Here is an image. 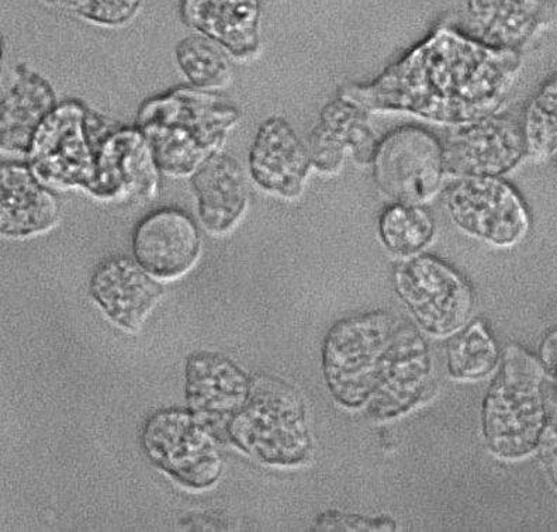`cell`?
Segmentation results:
<instances>
[{"label": "cell", "mask_w": 557, "mask_h": 532, "mask_svg": "<svg viewBox=\"0 0 557 532\" xmlns=\"http://www.w3.org/2000/svg\"><path fill=\"white\" fill-rule=\"evenodd\" d=\"M521 64L518 51L440 27L372 84L350 85L339 95L368 113H408L462 126L502 110Z\"/></svg>", "instance_id": "1"}, {"label": "cell", "mask_w": 557, "mask_h": 532, "mask_svg": "<svg viewBox=\"0 0 557 532\" xmlns=\"http://www.w3.org/2000/svg\"><path fill=\"white\" fill-rule=\"evenodd\" d=\"M323 369L345 407H371L379 419L405 413L426 391L430 358L416 330L384 313L341 321L326 335Z\"/></svg>", "instance_id": "2"}, {"label": "cell", "mask_w": 557, "mask_h": 532, "mask_svg": "<svg viewBox=\"0 0 557 532\" xmlns=\"http://www.w3.org/2000/svg\"><path fill=\"white\" fill-rule=\"evenodd\" d=\"M225 434L244 454L273 467L305 463L313 449L305 401L275 376L252 378L248 400Z\"/></svg>", "instance_id": "3"}, {"label": "cell", "mask_w": 557, "mask_h": 532, "mask_svg": "<svg viewBox=\"0 0 557 532\" xmlns=\"http://www.w3.org/2000/svg\"><path fill=\"white\" fill-rule=\"evenodd\" d=\"M542 378L534 357L521 348H508L483 406L484 438L498 458L520 459L540 445L546 421Z\"/></svg>", "instance_id": "4"}, {"label": "cell", "mask_w": 557, "mask_h": 532, "mask_svg": "<svg viewBox=\"0 0 557 532\" xmlns=\"http://www.w3.org/2000/svg\"><path fill=\"white\" fill-rule=\"evenodd\" d=\"M141 445L156 467L194 491L213 487L223 474L219 434L190 409L166 407L148 417Z\"/></svg>", "instance_id": "5"}, {"label": "cell", "mask_w": 557, "mask_h": 532, "mask_svg": "<svg viewBox=\"0 0 557 532\" xmlns=\"http://www.w3.org/2000/svg\"><path fill=\"white\" fill-rule=\"evenodd\" d=\"M373 175L395 203L422 206L438 194L446 174L444 146L416 126L396 128L377 144Z\"/></svg>", "instance_id": "6"}, {"label": "cell", "mask_w": 557, "mask_h": 532, "mask_svg": "<svg viewBox=\"0 0 557 532\" xmlns=\"http://www.w3.org/2000/svg\"><path fill=\"white\" fill-rule=\"evenodd\" d=\"M445 205L463 233L492 246H516L530 230V213L521 196L499 177H458L446 189Z\"/></svg>", "instance_id": "7"}, {"label": "cell", "mask_w": 557, "mask_h": 532, "mask_svg": "<svg viewBox=\"0 0 557 532\" xmlns=\"http://www.w3.org/2000/svg\"><path fill=\"white\" fill-rule=\"evenodd\" d=\"M396 289L426 333L446 337L468 323L473 294L448 263L430 256L408 257L396 268Z\"/></svg>", "instance_id": "8"}, {"label": "cell", "mask_w": 557, "mask_h": 532, "mask_svg": "<svg viewBox=\"0 0 557 532\" xmlns=\"http://www.w3.org/2000/svg\"><path fill=\"white\" fill-rule=\"evenodd\" d=\"M175 109L172 108L170 100H161L157 107L162 109L165 114H162V124L160 123H144L143 126L147 128L148 138H150L151 146L153 147V157H156L157 164L160 165L162 171L170 175H185L195 171L196 165L199 164L206 154V151L211 147L210 144L201 140L200 137L206 138L213 144L219 143L213 138L206 137L203 134H198V131L218 134L223 136V132L208 131L209 124H224L230 126L237 119V112L230 107H223L218 112L209 114L205 117L206 113L218 107L219 103L211 102L206 108L203 113L198 116V110L203 104L205 99H198L194 94H177L172 96Z\"/></svg>", "instance_id": "9"}, {"label": "cell", "mask_w": 557, "mask_h": 532, "mask_svg": "<svg viewBox=\"0 0 557 532\" xmlns=\"http://www.w3.org/2000/svg\"><path fill=\"white\" fill-rule=\"evenodd\" d=\"M442 146L446 174L458 177H499L527 156L521 124L497 114L456 126Z\"/></svg>", "instance_id": "10"}, {"label": "cell", "mask_w": 557, "mask_h": 532, "mask_svg": "<svg viewBox=\"0 0 557 532\" xmlns=\"http://www.w3.org/2000/svg\"><path fill=\"white\" fill-rule=\"evenodd\" d=\"M252 378L224 355L198 351L187 358L185 397L187 409L219 433L247 403Z\"/></svg>", "instance_id": "11"}, {"label": "cell", "mask_w": 557, "mask_h": 532, "mask_svg": "<svg viewBox=\"0 0 557 532\" xmlns=\"http://www.w3.org/2000/svg\"><path fill=\"white\" fill-rule=\"evenodd\" d=\"M90 295L114 324L137 333L161 300L163 286L137 260L116 256L96 267Z\"/></svg>", "instance_id": "12"}, {"label": "cell", "mask_w": 557, "mask_h": 532, "mask_svg": "<svg viewBox=\"0 0 557 532\" xmlns=\"http://www.w3.org/2000/svg\"><path fill=\"white\" fill-rule=\"evenodd\" d=\"M198 225L184 212L162 209L147 215L133 237L136 260L158 280H176L198 261Z\"/></svg>", "instance_id": "13"}, {"label": "cell", "mask_w": 557, "mask_h": 532, "mask_svg": "<svg viewBox=\"0 0 557 532\" xmlns=\"http://www.w3.org/2000/svg\"><path fill=\"white\" fill-rule=\"evenodd\" d=\"M249 166L257 184L269 194L296 199L305 190L310 175L309 148L302 144L289 122L271 117L262 124L252 144Z\"/></svg>", "instance_id": "14"}, {"label": "cell", "mask_w": 557, "mask_h": 532, "mask_svg": "<svg viewBox=\"0 0 557 532\" xmlns=\"http://www.w3.org/2000/svg\"><path fill=\"white\" fill-rule=\"evenodd\" d=\"M377 144L367 110L339 95L321 110L309 151L317 171L337 174L343 170L347 152L360 164H372Z\"/></svg>", "instance_id": "15"}, {"label": "cell", "mask_w": 557, "mask_h": 532, "mask_svg": "<svg viewBox=\"0 0 557 532\" xmlns=\"http://www.w3.org/2000/svg\"><path fill=\"white\" fill-rule=\"evenodd\" d=\"M82 119L78 108L66 104L38 128L33 158L38 174L52 184L92 182V157L82 133Z\"/></svg>", "instance_id": "16"}, {"label": "cell", "mask_w": 557, "mask_h": 532, "mask_svg": "<svg viewBox=\"0 0 557 532\" xmlns=\"http://www.w3.org/2000/svg\"><path fill=\"white\" fill-rule=\"evenodd\" d=\"M181 17L238 59L256 55L261 45L259 0H182Z\"/></svg>", "instance_id": "17"}, {"label": "cell", "mask_w": 557, "mask_h": 532, "mask_svg": "<svg viewBox=\"0 0 557 532\" xmlns=\"http://www.w3.org/2000/svg\"><path fill=\"white\" fill-rule=\"evenodd\" d=\"M476 40L498 50L518 51L552 16L549 0H468Z\"/></svg>", "instance_id": "18"}, {"label": "cell", "mask_w": 557, "mask_h": 532, "mask_svg": "<svg viewBox=\"0 0 557 532\" xmlns=\"http://www.w3.org/2000/svg\"><path fill=\"white\" fill-rule=\"evenodd\" d=\"M59 218V200L38 184L27 166H2L0 232L3 236H33L51 228Z\"/></svg>", "instance_id": "19"}, {"label": "cell", "mask_w": 557, "mask_h": 532, "mask_svg": "<svg viewBox=\"0 0 557 532\" xmlns=\"http://www.w3.org/2000/svg\"><path fill=\"white\" fill-rule=\"evenodd\" d=\"M201 223L213 234L234 228L247 208V186L242 166L233 157L215 154L194 176Z\"/></svg>", "instance_id": "20"}, {"label": "cell", "mask_w": 557, "mask_h": 532, "mask_svg": "<svg viewBox=\"0 0 557 532\" xmlns=\"http://www.w3.org/2000/svg\"><path fill=\"white\" fill-rule=\"evenodd\" d=\"M379 236L388 251L414 257L434 238V219L422 206L393 203L379 219Z\"/></svg>", "instance_id": "21"}, {"label": "cell", "mask_w": 557, "mask_h": 532, "mask_svg": "<svg viewBox=\"0 0 557 532\" xmlns=\"http://www.w3.org/2000/svg\"><path fill=\"white\" fill-rule=\"evenodd\" d=\"M498 363V349L483 321H474L449 345L448 369L458 381H478Z\"/></svg>", "instance_id": "22"}, {"label": "cell", "mask_w": 557, "mask_h": 532, "mask_svg": "<svg viewBox=\"0 0 557 532\" xmlns=\"http://www.w3.org/2000/svg\"><path fill=\"white\" fill-rule=\"evenodd\" d=\"M215 41L201 36L184 38L176 47V60L191 84L201 89H220L232 79V64Z\"/></svg>", "instance_id": "23"}, {"label": "cell", "mask_w": 557, "mask_h": 532, "mask_svg": "<svg viewBox=\"0 0 557 532\" xmlns=\"http://www.w3.org/2000/svg\"><path fill=\"white\" fill-rule=\"evenodd\" d=\"M527 156L542 160L557 154V75L542 84L523 113Z\"/></svg>", "instance_id": "24"}, {"label": "cell", "mask_w": 557, "mask_h": 532, "mask_svg": "<svg viewBox=\"0 0 557 532\" xmlns=\"http://www.w3.org/2000/svg\"><path fill=\"white\" fill-rule=\"evenodd\" d=\"M66 11L74 12L102 26H122L132 21L143 0H50Z\"/></svg>", "instance_id": "25"}, {"label": "cell", "mask_w": 557, "mask_h": 532, "mask_svg": "<svg viewBox=\"0 0 557 532\" xmlns=\"http://www.w3.org/2000/svg\"><path fill=\"white\" fill-rule=\"evenodd\" d=\"M315 531H395V521L379 517L345 516L341 512H325L319 517Z\"/></svg>", "instance_id": "26"}, {"label": "cell", "mask_w": 557, "mask_h": 532, "mask_svg": "<svg viewBox=\"0 0 557 532\" xmlns=\"http://www.w3.org/2000/svg\"><path fill=\"white\" fill-rule=\"evenodd\" d=\"M541 455L552 481L557 486V420L546 426L541 437Z\"/></svg>", "instance_id": "27"}]
</instances>
